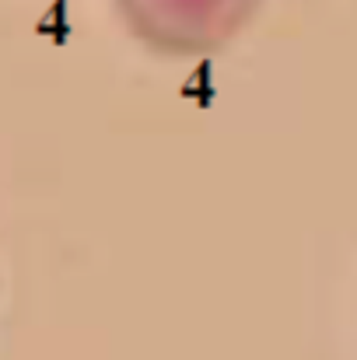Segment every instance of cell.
Wrapping results in <instances>:
<instances>
[{"mask_svg":"<svg viewBox=\"0 0 357 360\" xmlns=\"http://www.w3.org/2000/svg\"><path fill=\"white\" fill-rule=\"evenodd\" d=\"M263 0H116L126 28L154 53L200 60L228 49Z\"/></svg>","mask_w":357,"mask_h":360,"instance_id":"cell-1","label":"cell"}]
</instances>
